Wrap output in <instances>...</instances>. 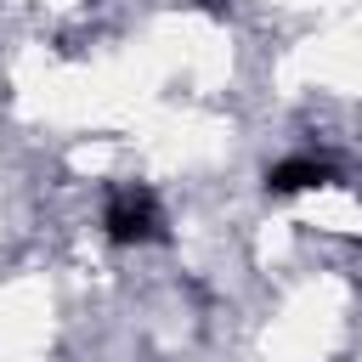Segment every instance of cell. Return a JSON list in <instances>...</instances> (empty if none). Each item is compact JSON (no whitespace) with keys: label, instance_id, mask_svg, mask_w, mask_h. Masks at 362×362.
I'll return each mask as SVG.
<instances>
[{"label":"cell","instance_id":"3957f363","mask_svg":"<svg viewBox=\"0 0 362 362\" xmlns=\"http://www.w3.org/2000/svg\"><path fill=\"white\" fill-rule=\"evenodd\" d=\"M198 6H204V11H221V0H198Z\"/></svg>","mask_w":362,"mask_h":362},{"label":"cell","instance_id":"7a4b0ae2","mask_svg":"<svg viewBox=\"0 0 362 362\" xmlns=\"http://www.w3.org/2000/svg\"><path fill=\"white\" fill-rule=\"evenodd\" d=\"M339 170L328 158H311V153H288L266 170V192L272 198H294V192H311V187H334Z\"/></svg>","mask_w":362,"mask_h":362},{"label":"cell","instance_id":"6da1fadb","mask_svg":"<svg viewBox=\"0 0 362 362\" xmlns=\"http://www.w3.org/2000/svg\"><path fill=\"white\" fill-rule=\"evenodd\" d=\"M102 232H107V243H119V249L164 243L170 226H164V204H158V192H153V187H136V181L113 187L107 204H102Z\"/></svg>","mask_w":362,"mask_h":362}]
</instances>
